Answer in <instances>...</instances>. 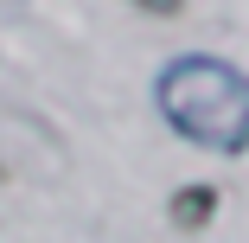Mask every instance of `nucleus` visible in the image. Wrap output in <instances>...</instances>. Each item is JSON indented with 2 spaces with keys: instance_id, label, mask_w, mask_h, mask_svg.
<instances>
[{
  "instance_id": "7ed1b4c3",
  "label": "nucleus",
  "mask_w": 249,
  "mask_h": 243,
  "mask_svg": "<svg viewBox=\"0 0 249 243\" xmlns=\"http://www.w3.org/2000/svg\"><path fill=\"white\" fill-rule=\"evenodd\" d=\"M134 7H147V13H179V0H134Z\"/></svg>"
},
{
  "instance_id": "f03ea898",
  "label": "nucleus",
  "mask_w": 249,
  "mask_h": 243,
  "mask_svg": "<svg viewBox=\"0 0 249 243\" xmlns=\"http://www.w3.org/2000/svg\"><path fill=\"white\" fill-rule=\"evenodd\" d=\"M205 205H211V192H185V199H179V224H198Z\"/></svg>"
},
{
  "instance_id": "f257e3e1",
  "label": "nucleus",
  "mask_w": 249,
  "mask_h": 243,
  "mask_svg": "<svg viewBox=\"0 0 249 243\" xmlns=\"http://www.w3.org/2000/svg\"><path fill=\"white\" fill-rule=\"evenodd\" d=\"M160 115L217 154H249V77L217 58H173L154 83Z\"/></svg>"
}]
</instances>
